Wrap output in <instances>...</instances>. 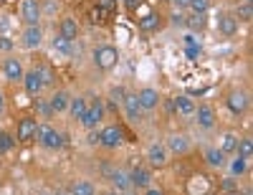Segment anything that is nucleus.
<instances>
[{
  "instance_id": "nucleus-1",
  "label": "nucleus",
  "mask_w": 253,
  "mask_h": 195,
  "mask_svg": "<svg viewBox=\"0 0 253 195\" xmlns=\"http://www.w3.org/2000/svg\"><path fill=\"white\" fill-rule=\"evenodd\" d=\"M33 140H36L41 147H46V149H58V147H63V135L58 132V129H53L48 122H38Z\"/></svg>"
},
{
  "instance_id": "nucleus-2",
  "label": "nucleus",
  "mask_w": 253,
  "mask_h": 195,
  "mask_svg": "<svg viewBox=\"0 0 253 195\" xmlns=\"http://www.w3.org/2000/svg\"><path fill=\"white\" fill-rule=\"evenodd\" d=\"M117 61H119V51L114 46H99L94 51V63L101 71H112L117 66Z\"/></svg>"
},
{
  "instance_id": "nucleus-3",
  "label": "nucleus",
  "mask_w": 253,
  "mask_h": 195,
  "mask_svg": "<svg viewBox=\"0 0 253 195\" xmlns=\"http://www.w3.org/2000/svg\"><path fill=\"white\" fill-rule=\"evenodd\" d=\"M104 119V101L96 97L94 101H89V109H86V114H84L79 122H81V127L84 129H96V124Z\"/></svg>"
},
{
  "instance_id": "nucleus-4",
  "label": "nucleus",
  "mask_w": 253,
  "mask_h": 195,
  "mask_svg": "<svg viewBox=\"0 0 253 195\" xmlns=\"http://www.w3.org/2000/svg\"><path fill=\"white\" fill-rule=\"evenodd\" d=\"M36 127H38L36 117H20V119H18V127H15V142H20V145L33 142Z\"/></svg>"
},
{
  "instance_id": "nucleus-5",
  "label": "nucleus",
  "mask_w": 253,
  "mask_h": 195,
  "mask_svg": "<svg viewBox=\"0 0 253 195\" xmlns=\"http://www.w3.org/2000/svg\"><path fill=\"white\" fill-rule=\"evenodd\" d=\"M122 124H107L99 132V145L101 147H107V149H117L122 145Z\"/></svg>"
},
{
  "instance_id": "nucleus-6",
  "label": "nucleus",
  "mask_w": 253,
  "mask_h": 195,
  "mask_svg": "<svg viewBox=\"0 0 253 195\" xmlns=\"http://www.w3.org/2000/svg\"><path fill=\"white\" fill-rule=\"evenodd\" d=\"M225 104H228V109H230V112L241 117V114L248 109L251 99H248V94H246L243 89H233V92H228V97H225Z\"/></svg>"
},
{
  "instance_id": "nucleus-7",
  "label": "nucleus",
  "mask_w": 253,
  "mask_h": 195,
  "mask_svg": "<svg viewBox=\"0 0 253 195\" xmlns=\"http://www.w3.org/2000/svg\"><path fill=\"white\" fill-rule=\"evenodd\" d=\"M185 190H187V195H210V190H213V180L198 172V175H193L187 180Z\"/></svg>"
},
{
  "instance_id": "nucleus-8",
  "label": "nucleus",
  "mask_w": 253,
  "mask_h": 195,
  "mask_svg": "<svg viewBox=\"0 0 253 195\" xmlns=\"http://www.w3.org/2000/svg\"><path fill=\"white\" fill-rule=\"evenodd\" d=\"M20 18H23L26 26H38V18H41L38 0H20Z\"/></svg>"
},
{
  "instance_id": "nucleus-9",
  "label": "nucleus",
  "mask_w": 253,
  "mask_h": 195,
  "mask_svg": "<svg viewBox=\"0 0 253 195\" xmlns=\"http://www.w3.org/2000/svg\"><path fill=\"white\" fill-rule=\"evenodd\" d=\"M3 74H5V79L10 81V84H15V81H23V63H20V58H15V56H10V58H5L3 61Z\"/></svg>"
},
{
  "instance_id": "nucleus-10",
  "label": "nucleus",
  "mask_w": 253,
  "mask_h": 195,
  "mask_svg": "<svg viewBox=\"0 0 253 195\" xmlns=\"http://www.w3.org/2000/svg\"><path fill=\"white\" fill-rule=\"evenodd\" d=\"M124 114H126V122H132V124H137L139 119H142V106H139V99H137V94H124Z\"/></svg>"
},
{
  "instance_id": "nucleus-11",
  "label": "nucleus",
  "mask_w": 253,
  "mask_h": 195,
  "mask_svg": "<svg viewBox=\"0 0 253 195\" xmlns=\"http://www.w3.org/2000/svg\"><path fill=\"white\" fill-rule=\"evenodd\" d=\"M193 117H198V124L203 127V129H210V127H215V109L210 104H198L195 106V114Z\"/></svg>"
},
{
  "instance_id": "nucleus-12",
  "label": "nucleus",
  "mask_w": 253,
  "mask_h": 195,
  "mask_svg": "<svg viewBox=\"0 0 253 195\" xmlns=\"http://www.w3.org/2000/svg\"><path fill=\"white\" fill-rule=\"evenodd\" d=\"M137 99H139L142 112H152V109H157V106H160V94H157V89H152V86L142 89V92L137 94Z\"/></svg>"
},
{
  "instance_id": "nucleus-13",
  "label": "nucleus",
  "mask_w": 253,
  "mask_h": 195,
  "mask_svg": "<svg viewBox=\"0 0 253 195\" xmlns=\"http://www.w3.org/2000/svg\"><path fill=\"white\" fill-rule=\"evenodd\" d=\"M23 86H26V94H28V97H38L41 92L46 89L36 69H31V71H26V74H23Z\"/></svg>"
},
{
  "instance_id": "nucleus-14",
  "label": "nucleus",
  "mask_w": 253,
  "mask_h": 195,
  "mask_svg": "<svg viewBox=\"0 0 253 195\" xmlns=\"http://www.w3.org/2000/svg\"><path fill=\"white\" fill-rule=\"evenodd\" d=\"M129 178H132V188H150L152 185V170L150 167H142V165H137L132 172H129Z\"/></svg>"
},
{
  "instance_id": "nucleus-15",
  "label": "nucleus",
  "mask_w": 253,
  "mask_h": 195,
  "mask_svg": "<svg viewBox=\"0 0 253 195\" xmlns=\"http://www.w3.org/2000/svg\"><path fill=\"white\" fill-rule=\"evenodd\" d=\"M147 162H150V167H165L167 165V147L155 142L147 149Z\"/></svg>"
},
{
  "instance_id": "nucleus-16",
  "label": "nucleus",
  "mask_w": 253,
  "mask_h": 195,
  "mask_svg": "<svg viewBox=\"0 0 253 195\" xmlns=\"http://www.w3.org/2000/svg\"><path fill=\"white\" fill-rule=\"evenodd\" d=\"M218 28H220V33H223L225 38L236 36V33H238V20H236V15H233V13H220V15H218Z\"/></svg>"
},
{
  "instance_id": "nucleus-17",
  "label": "nucleus",
  "mask_w": 253,
  "mask_h": 195,
  "mask_svg": "<svg viewBox=\"0 0 253 195\" xmlns=\"http://www.w3.org/2000/svg\"><path fill=\"white\" fill-rule=\"evenodd\" d=\"M69 101H71L69 92L58 89V92H53V97L48 99V106H51V112H53V114H61V112H66V109H69Z\"/></svg>"
},
{
  "instance_id": "nucleus-18",
  "label": "nucleus",
  "mask_w": 253,
  "mask_h": 195,
  "mask_svg": "<svg viewBox=\"0 0 253 195\" xmlns=\"http://www.w3.org/2000/svg\"><path fill=\"white\" fill-rule=\"evenodd\" d=\"M58 36L69 38V41H76V38H79V23H76V18H71V15L61 18V23H58Z\"/></svg>"
},
{
  "instance_id": "nucleus-19",
  "label": "nucleus",
  "mask_w": 253,
  "mask_h": 195,
  "mask_svg": "<svg viewBox=\"0 0 253 195\" xmlns=\"http://www.w3.org/2000/svg\"><path fill=\"white\" fill-rule=\"evenodd\" d=\"M109 183H112V188L117 193H124V190L132 188V178H129V172H126V170H114L109 175Z\"/></svg>"
},
{
  "instance_id": "nucleus-20",
  "label": "nucleus",
  "mask_w": 253,
  "mask_h": 195,
  "mask_svg": "<svg viewBox=\"0 0 253 195\" xmlns=\"http://www.w3.org/2000/svg\"><path fill=\"white\" fill-rule=\"evenodd\" d=\"M139 31H144V33H155V31H160L162 28V15L160 13H147L144 18H139Z\"/></svg>"
},
{
  "instance_id": "nucleus-21",
  "label": "nucleus",
  "mask_w": 253,
  "mask_h": 195,
  "mask_svg": "<svg viewBox=\"0 0 253 195\" xmlns=\"http://www.w3.org/2000/svg\"><path fill=\"white\" fill-rule=\"evenodd\" d=\"M41 41H43V31H41L38 26H26V31H23V46L26 49H38Z\"/></svg>"
},
{
  "instance_id": "nucleus-22",
  "label": "nucleus",
  "mask_w": 253,
  "mask_h": 195,
  "mask_svg": "<svg viewBox=\"0 0 253 195\" xmlns=\"http://www.w3.org/2000/svg\"><path fill=\"white\" fill-rule=\"evenodd\" d=\"M203 160H205L208 167H215V170H220V167L225 165V155L220 152L218 147H208L205 152H203Z\"/></svg>"
},
{
  "instance_id": "nucleus-23",
  "label": "nucleus",
  "mask_w": 253,
  "mask_h": 195,
  "mask_svg": "<svg viewBox=\"0 0 253 195\" xmlns=\"http://www.w3.org/2000/svg\"><path fill=\"white\" fill-rule=\"evenodd\" d=\"M167 149L175 155H185L190 149V140L185 135H170V140H167Z\"/></svg>"
},
{
  "instance_id": "nucleus-24",
  "label": "nucleus",
  "mask_w": 253,
  "mask_h": 195,
  "mask_svg": "<svg viewBox=\"0 0 253 195\" xmlns=\"http://www.w3.org/2000/svg\"><path fill=\"white\" fill-rule=\"evenodd\" d=\"M205 26H208V18H205V13H193V15H185V28H190V31H198V33H203L205 31Z\"/></svg>"
},
{
  "instance_id": "nucleus-25",
  "label": "nucleus",
  "mask_w": 253,
  "mask_h": 195,
  "mask_svg": "<svg viewBox=\"0 0 253 195\" xmlns=\"http://www.w3.org/2000/svg\"><path fill=\"white\" fill-rule=\"evenodd\" d=\"M172 104H175V112H180L182 117H193L195 114V101L190 97H175Z\"/></svg>"
},
{
  "instance_id": "nucleus-26",
  "label": "nucleus",
  "mask_w": 253,
  "mask_h": 195,
  "mask_svg": "<svg viewBox=\"0 0 253 195\" xmlns=\"http://www.w3.org/2000/svg\"><path fill=\"white\" fill-rule=\"evenodd\" d=\"M86 109H89L86 97H76V99H71V101H69V112H71V117H74V119H81L84 114H86Z\"/></svg>"
},
{
  "instance_id": "nucleus-27",
  "label": "nucleus",
  "mask_w": 253,
  "mask_h": 195,
  "mask_svg": "<svg viewBox=\"0 0 253 195\" xmlns=\"http://www.w3.org/2000/svg\"><path fill=\"white\" fill-rule=\"evenodd\" d=\"M41 76V81H43V86H56V71L48 66V63H36L33 66Z\"/></svg>"
},
{
  "instance_id": "nucleus-28",
  "label": "nucleus",
  "mask_w": 253,
  "mask_h": 195,
  "mask_svg": "<svg viewBox=\"0 0 253 195\" xmlns=\"http://www.w3.org/2000/svg\"><path fill=\"white\" fill-rule=\"evenodd\" d=\"M236 155H238V157H243L246 162H248V160H253V140H251V137H241V140H238Z\"/></svg>"
},
{
  "instance_id": "nucleus-29",
  "label": "nucleus",
  "mask_w": 253,
  "mask_h": 195,
  "mask_svg": "<svg viewBox=\"0 0 253 195\" xmlns=\"http://www.w3.org/2000/svg\"><path fill=\"white\" fill-rule=\"evenodd\" d=\"M69 193H71V195H96V188H94V183H89V180H76Z\"/></svg>"
},
{
  "instance_id": "nucleus-30",
  "label": "nucleus",
  "mask_w": 253,
  "mask_h": 195,
  "mask_svg": "<svg viewBox=\"0 0 253 195\" xmlns=\"http://www.w3.org/2000/svg\"><path fill=\"white\" fill-rule=\"evenodd\" d=\"M238 140H241V137H238L236 132H228V135L223 137V145H220L218 149H220L223 155H230V152H236V147H238Z\"/></svg>"
},
{
  "instance_id": "nucleus-31",
  "label": "nucleus",
  "mask_w": 253,
  "mask_h": 195,
  "mask_svg": "<svg viewBox=\"0 0 253 195\" xmlns=\"http://www.w3.org/2000/svg\"><path fill=\"white\" fill-rule=\"evenodd\" d=\"M51 46H53V51H58V53H63V56H69V53L74 51V41L63 38V36H56Z\"/></svg>"
},
{
  "instance_id": "nucleus-32",
  "label": "nucleus",
  "mask_w": 253,
  "mask_h": 195,
  "mask_svg": "<svg viewBox=\"0 0 253 195\" xmlns=\"http://www.w3.org/2000/svg\"><path fill=\"white\" fill-rule=\"evenodd\" d=\"M13 147H15V137L5 129H0V155H8Z\"/></svg>"
},
{
  "instance_id": "nucleus-33",
  "label": "nucleus",
  "mask_w": 253,
  "mask_h": 195,
  "mask_svg": "<svg viewBox=\"0 0 253 195\" xmlns=\"http://www.w3.org/2000/svg\"><path fill=\"white\" fill-rule=\"evenodd\" d=\"M89 20H91L94 26H104V23H109V13H107V10H101L99 5H94L91 13H89Z\"/></svg>"
},
{
  "instance_id": "nucleus-34",
  "label": "nucleus",
  "mask_w": 253,
  "mask_h": 195,
  "mask_svg": "<svg viewBox=\"0 0 253 195\" xmlns=\"http://www.w3.org/2000/svg\"><path fill=\"white\" fill-rule=\"evenodd\" d=\"M208 8H210V0H190L187 3L190 13H208Z\"/></svg>"
},
{
  "instance_id": "nucleus-35",
  "label": "nucleus",
  "mask_w": 253,
  "mask_h": 195,
  "mask_svg": "<svg viewBox=\"0 0 253 195\" xmlns=\"http://www.w3.org/2000/svg\"><path fill=\"white\" fill-rule=\"evenodd\" d=\"M246 170H248V162H246L243 157H236L233 162H230V172H233L236 178H241V175H243Z\"/></svg>"
},
{
  "instance_id": "nucleus-36",
  "label": "nucleus",
  "mask_w": 253,
  "mask_h": 195,
  "mask_svg": "<svg viewBox=\"0 0 253 195\" xmlns=\"http://www.w3.org/2000/svg\"><path fill=\"white\" fill-rule=\"evenodd\" d=\"M236 20H241V23H248V20H251V3H248V0L236 10Z\"/></svg>"
},
{
  "instance_id": "nucleus-37",
  "label": "nucleus",
  "mask_w": 253,
  "mask_h": 195,
  "mask_svg": "<svg viewBox=\"0 0 253 195\" xmlns=\"http://www.w3.org/2000/svg\"><path fill=\"white\" fill-rule=\"evenodd\" d=\"M220 190L223 193H238V180L236 178H223L220 180Z\"/></svg>"
},
{
  "instance_id": "nucleus-38",
  "label": "nucleus",
  "mask_w": 253,
  "mask_h": 195,
  "mask_svg": "<svg viewBox=\"0 0 253 195\" xmlns=\"http://www.w3.org/2000/svg\"><path fill=\"white\" fill-rule=\"evenodd\" d=\"M109 99H112L114 106H117L119 101H124V89H122V86H114V89L109 92Z\"/></svg>"
},
{
  "instance_id": "nucleus-39",
  "label": "nucleus",
  "mask_w": 253,
  "mask_h": 195,
  "mask_svg": "<svg viewBox=\"0 0 253 195\" xmlns=\"http://www.w3.org/2000/svg\"><path fill=\"white\" fill-rule=\"evenodd\" d=\"M96 5L101 8V10H107L109 15L117 10V0H96Z\"/></svg>"
},
{
  "instance_id": "nucleus-40",
  "label": "nucleus",
  "mask_w": 253,
  "mask_h": 195,
  "mask_svg": "<svg viewBox=\"0 0 253 195\" xmlns=\"http://www.w3.org/2000/svg\"><path fill=\"white\" fill-rule=\"evenodd\" d=\"M200 53H203L200 43H198V46H187V49H185V56H187V58H193V61H195V58H198Z\"/></svg>"
},
{
  "instance_id": "nucleus-41",
  "label": "nucleus",
  "mask_w": 253,
  "mask_h": 195,
  "mask_svg": "<svg viewBox=\"0 0 253 195\" xmlns=\"http://www.w3.org/2000/svg\"><path fill=\"white\" fill-rule=\"evenodd\" d=\"M13 49V41L8 36H0V51H10Z\"/></svg>"
},
{
  "instance_id": "nucleus-42",
  "label": "nucleus",
  "mask_w": 253,
  "mask_h": 195,
  "mask_svg": "<svg viewBox=\"0 0 253 195\" xmlns=\"http://www.w3.org/2000/svg\"><path fill=\"white\" fill-rule=\"evenodd\" d=\"M89 145H99V129H89Z\"/></svg>"
},
{
  "instance_id": "nucleus-43",
  "label": "nucleus",
  "mask_w": 253,
  "mask_h": 195,
  "mask_svg": "<svg viewBox=\"0 0 253 195\" xmlns=\"http://www.w3.org/2000/svg\"><path fill=\"white\" fill-rule=\"evenodd\" d=\"M139 3H142V0H124V5H126V10H132V13H134V10L139 8Z\"/></svg>"
},
{
  "instance_id": "nucleus-44",
  "label": "nucleus",
  "mask_w": 253,
  "mask_h": 195,
  "mask_svg": "<svg viewBox=\"0 0 253 195\" xmlns=\"http://www.w3.org/2000/svg\"><path fill=\"white\" fill-rule=\"evenodd\" d=\"M144 195H165V190H162V188H152V185H150V188H144Z\"/></svg>"
},
{
  "instance_id": "nucleus-45",
  "label": "nucleus",
  "mask_w": 253,
  "mask_h": 195,
  "mask_svg": "<svg viewBox=\"0 0 253 195\" xmlns=\"http://www.w3.org/2000/svg\"><path fill=\"white\" fill-rule=\"evenodd\" d=\"M172 23H175V26H185V15H182V13H175V15H172Z\"/></svg>"
},
{
  "instance_id": "nucleus-46",
  "label": "nucleus",
  "mask_w": 253,
  "mask_h": 195,
  "mask_svg": "<svg viewBox=\"0 0 253 195\" xmlns=\"http://www.w3.org/2000/svg\"><path fill=\"white\" fill-rule=\"evenodd\" d=\"M185 43H187V46H198V38H195V33H187V36H185Z\"/></svg>"
},
{
  "instance_id": "nucleus-47",
  "label": "nucleus",
  "mask_w": 253,
  "mask_h": 195,
  "mask_svg": "<svg viewBox=\"0 0 253 195\" xmlns=\"http://www.w3.org/2000/svg\"><path fill=\"white\" fill-rule=\"evenodd\" d=\"M172 3H175L177 8H182V10H187V3H190V0H172Z\"/></svg>"
},
{
  "instance_id": "nucleus-48",
  "label": "nucleus",
  "mask_w": 253,
  "mask_h": 195,
  "mask_svg": "<svg viewBox=\"0 0 253 195\" xmlns=\"http://www.w3.org/2000/svg\"><path fill=\"white\" fill-rule=\"evenodd\" d=\"M3 112H5V94L0 92V114H3Z\"/></svg>"
},
{
  "instance_id": "nucleus-49",
  "label": "nucleus",
  "mask_w": 253,
  "mask_h": 195,
  "mask_svg": "<svg viewBox=\"0 0 253 195\" xmlns=\"http://www.w3.org/2000/svg\"><path fill=\"white\" fill-rule=\"evenodd\" d=\"M56 195H71V193H69V190H58Z\"/></svg>"
},
{
  "instance_id": "nucleus-50",
  "label": "nucleus",
  "mask_w": 253,
  "mask_h": 195,
  "mask_svg": "<svg viewBox=\"0 0 253 195\" xmlns=\"http://www.w3.org/2000/svg\"><path fill=\"white\" fill-rule=\"evenodd\" d=\"M8 3H13V0H0V5H8Z\"/></svg>"
},
{
  "instance_id": "nucleus-51",
  "label": "nucleus",
  "mask_w": 253,
  "mask_h": 195,
  "mask_svg": "<svg viewBox=\"0 0 253 195\" xmlns=\"http://www.w3.org/2000/svg\"><path fill=\"white\" fill-rule=\"evenodd\" d=\"M109 195H122V193H117V190H114V193H109Z\"/></svg>"
},
{
  "instance_id": "nucleus-52",
  "label": "nucleus",
  "mask_w": 253,
  "mask_h": 195,
  "mask_svg": "<svg viewBox=\"0 0 253 195\" xmlns=\"http://www.w3.org/2000/svg\"><path fill=\"white\" fill-rule=\"evenodd\" d=\"M225 195H238V193H225Z\"/></svg>"
}]
</instances>
